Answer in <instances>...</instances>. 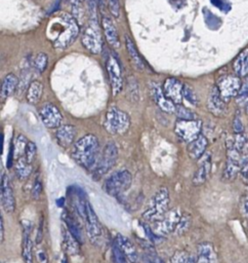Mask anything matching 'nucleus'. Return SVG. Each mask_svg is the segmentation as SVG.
Here are the masks:
<instances>
[{
  "label": "nucleus",
  "instance_id": "39",
  "mask_svg": "<svg viewBox=\"0 0 248 263\" xmlns=\"http://www.w3.org/2000/svg\"><path fill=\"white\" fill-rule=\"evenodd\" d=\"M183 98L184 100H186L187 102H189L191 105L197 106L198 105V98L195 94V92L189 87V86H184V91H183Z\"/></svg>",
  "mask_w": 248,
  "mask_h": 263
},
{
  "label": "nucleus",
  "instance_id": "50",
  "mask_svg": "<svg viewBox=\"0 0 248 263\" xmlns=\"http://www.w3.org/2000/svg\"><path fill=\"white\" fill-rule=\"evenodd\" d=\"M37 258L39 259V261L41 263H47V255H46V253L44 251L37 253Z\"/></svg>",
  "mask_w": 248,
  "mask_h": 263
},
{
  "label": "nucleus",
  "instance_id": "35",
  "mask_svg": "<svg viewBox=\"0 0 248 263\" xmlns=\"http://www.w3.org/2000/svg\"><path fill=\"white\" fill-rule=\"evenodd\" d=\"M191 222H192V218L189 214H183L181 217V220L178 224V227L175 231V234L178 236H181L183 234H185L191 227Z\"/></svg>",
  "mask_w": 248,
  "mask_h": 263
},
{
  "label": "nucleus",
  "instance_id": "14",
  "mask_svg": "<svg viewBox=\"0 0 248 263\" xmlns=\"http://www.w3.org/2000/svg\"><path fill=\"white\" fill-rule=\"evenodd\" d=\"M107 71L109 74V79L111 83L112 88V94L113 96H117L123 87V78H122V71L121 67L117 61V59L113 56H109L107 62H106Z\"/></svg>",
  "mask_w": 248,
  "mask_h": 263
},
{
  "label": "nucleus",
  "instance_id": "47",
  "mask_svg": "<svg viewBox=\"0 0 248 263\" xmlns=\"http://www.w3.org/2000/svg\"><path fill=\"white\" fill-rule=\"evenodd\" d=\"M142 227L144 228L145 233L147 234V237L149 238V240H150L152 243H155L159 237L156 236V234L154 233V231L149 227V225H148L147 223H142Z\"/></svg>",
  "mask_w": 248,
  "mask_h": 263
},
{
  "label": "nucleus",
  "instance_id": "48",
  "mask_svg": "<svg viewBox=\"0 0 248 263\" xmlns=\"http://www.w3.org/2000/svg\"><path fill=\"white\" fill-rule=\"evenodd\" d=\"M44 238V216H41L40 222H39V228L37 230V235H36V243L40 244Z\"/></svg>",
  "mask_w": 248,
  "mask_h": 263
},
{
  "label": "nucleus",
  "instance_id": "6",
  "mask_svg": "<svg viewBox=\"0 0 248 263\" xmlns=\"http://www.w3.org/2000/svg\"><path fill=\"white\" fill-rule=\"evenodd\" d=\"M82 45L92 54H100L103 49V39L97 18L90 21L81 39Z\"/></svg>",
  "mask_w": 248,
  "mask_h": 263
},
{
  "label": "nucleus",
  "instance_id": "44",
  "mask_svg": "<svg viewBox=\"0 0 248 263\" xmlns=\"http://www.w3.org/2000/svg\"><path fill=\"white\" fill-rule=\"evenodd\" d=\"M108 6L111 14L118 18L120 15V0H108Z\"/></svg>",
  "mask_w": 248,
  "mask_h": 263
},
{
  "label": "nucleus",
  "instance_id": "1",
  "mask_svg": "<svg viewBox=\"0 0 248 263\" xmlns=\"http://www.w3.org/2000/svg\"><path fill=\"white\" fill-rule=\"evenodd\" d=\"M47 34L55 49L65 50L76 41L79 25L72 15L59 12L51 19Z\"/></svg>",
  "mask_w": 248,
  "mask_h": 263
},
{
  "label": "nucleus",
  "instance_id": "34",
  "mask_svg": "<svg viewBox=\"0 0 248 263\" xmlns=\"http://www.w3.org/2000/svg\"><path fill=\"white\" fill-rule=\"evenodd\" d=\"M175 114L178 117V120H183V121H194L197 120V116L194 114L193 111L187 109L186 107L182 105H178L176 107V112Z\"/></svg>",
  "mask_w": 248,
  "mask_h": 263
},
{
  "label": "nucleus",
  "instance_id": "31",
  "mask_svg": "<svg viewBox=\"0 0 248 263\" xmlns=\"http://www.w3.org/2000/svg\"><path fill=\"white\" fill-rule=\"evenodd\" d=\"M22 256L25 263H33V243L30 238V234H24Z\"/></svg>",
  "mask_w": 248,
  "mask_h": 263
},
{
  "label": "nucleus",
  "instance_id": "2",
  "mask_svg": "<svg viewBox=\"0 0 248 263\" xmlns=\"http://www.w3.org/2000/svg\"><path fill=\"white\" fill-rule=\"evenodd\" d=\"M71 156L80 167L87 170L92 169L97 165L100 158L99 139L93 134L80 138L73 145Z\"/></svg>",
  "mask_w": 248,
  "mask_h": 263
},
{
  "label": "nucleus",
  "instance_id": "15",
  "mask_svg": "<svg viewBox=\"0 0 248 263\" xmlns=\"http://www.w3.org/2000/svg\"><path fill=\"white\" fill-rule=\"evenodd\" d=\"M0 196H2V205L4 210L8 214L14 213L16 209V199L10 178L7 174H3L2 176V190H0Z\"/></svg>",
  "mask_w": 248,
  "mask_h": 263
},
{
  "label": "nucleus",
  "instance_id": "51",
  "mask_svg": "<svg viewBox=\"0 0 248 263\" xmlns=\"http://www.w3.org/2000/svg\"><path fill=\"white\" fill-rule=\"evenodd\" d=\"M0 228H2V232H0V239H2V243H3L5 240V225H4L3 217L0 218Z\"/></svg>",
  "mask_w": 248,
  "mask_h": 263
},
{
  "label": "nucleus",
  "instance_id": "3",
  "mask_svg": "<svg viewBox=\"0 0 248 263\" xmlns=\"http://www.w3.org/2000/svg\"><path fill=\"white\" fill-rule=\"evenodd\" d=\"M171 203L170 192L167 187H161V189L152 197L147 209L144 211L142 218L145 221H153L156 222L161 217H163L169 211Z\"/></svg>",
  "mask_w": 248,
  "mask_h": 263
},
{
  "label": "nucleus",
  "instance_id": "17",
  "mask_svg": "<svg viewBox=\"0 0 248 263\" xmlns=\"http://www.w3.org/2000/svg\"><path fill=\"white\" fill-rule=\"evenodd\" d=\"M213 168L212 155L206 153L199 161H198V169L193 176V184L195 186H200L204 184L211 176Z\"/></svg>",
  "mask_w": 248,
  "mask_h": 263
},
{
  "label": "nucleus",
  "instance_id": "8",
  "mask_svg": "<svg viewBox=\"0 0 248 263\" xmlns=\"http://www.w3.org/2000/svg\"><path fill=\"white\" fill-rule=\"evenodd\" d=\"M226 147H227V162H226L225 170L223 172V180L232 181L238 176V174H240L242 155L235 147L233 139H229L226 141Z\"/></svg>",
  "mask_w": 248,
  "mask_h": 263
},
{
  "label": "nucleus",
  "instance_id": "24",
  "mask_svg": "<svg viewBox=\"0 0 248 263\" xmlns=\"http://www.w3.org/2000/svg\"><path fill=\"white\" fill-rule=\"evenodd\" d=\"M102 24H103V28H104L106 41L108 42V44L114 49L120 48L119 35H118L117 29H116L114 23L112 22V20L110 18L105 17V18H103Z\"/></svg>",
  "mask_w": 248,
  "mask_h": 263
},
{
  "label": "nucleus",
  "instance_id": "30",
  "mask_svg": "<svg viewBox=\"0 0 248 263\" xmlns=\"http://www.w3.org/2000/svg\"><path fill=\"white\" fill-rule=\"evenodd\" d=\"M64 247L65 250L71 255H76L79 253V242L68 230H64Z\"/></svg>",
  "mask_w": 248,
  "mask_h": 263
},
{
  "label": "nucleus",
  "instance_id": "18",
  "mask_svg": "<svg viewBox=\"0 0 248 263\" xmlns=\"http://www.w3.org/2000/svg\"><path fill=\"white\" fill-rule=\"evenodd\" d=\"M150 91L154 102L158 105V107L167 114H175L176 112V105L167 98L163 89L157 83L150 84Z\"/></svg>",
  "mask_w": 248,
  "mask_h": 263
},
{
  "label": "nucleus",
  "instance_id": "27",
  "mask_svg": "<svg viewBox=\"0 0 248 263\" xmlns=\"http://www.w3.org/2000/svg\"><path fill=\"white\" fill-rule=\"evenodd\" d=\"M44 94V85L39 81H34L29 85L26 98L30 104H37L40 102Z\"/></svg>",
  "mask_w": 248,
  "mask_h": 263
},
{
  "label": "nucleus",
  "instance_id": "23",
  "mask_svg": "<svg viewBox=\"0 0 248 263\" xmlns=\"http://www.w3.org/2000/svg\"><path fill=\"white\" fill-rule=\"evenodd\" d=\"M196 263H218L217 254L213 244L203 242L198 245Z\"/></svg>",
  "mask_w": 248,
  "mask_h": 263
},
{
  "label": "nucleus",
  "instance_id": "43",
  "mask_svg": "<svg viewBox=\"0 0 248 263\" xmlns=\"http://www.w3.org/2000/svg\"><path fill=\"white\" fill-rule=\"evenodd\" d=\"M240 211L243 218L248 221V194L243 195L240 200Z\"/></svg>",
  "mask_w": 248,
  "mask_h": 263
},
{
  "label": "nucleus",
  "instance_id": "10",
  "mask_svg": "<svg viewBox=\"0 0 248 263\" xmlns=\"http://www.w3.org/2000/svg\"><path fill=\"white\" fill-rule=\"evenodd\" d=\"M217 87L222 97L225 99L226 102H228L232 98L238 97L242 88V82L237 75L228 74L219 80Z\"/></svg>",
  "mask_w": 248,
  "mask_h": 263
},
{
  "label": "nucleus",
  "instance_id": "16",
  "mask_svg": "<svg viewBox=\"0 0 248 263\" xmlns=\"http://www.w3.org/2000/svg\"><path fill=\"white\" fill-rule=\"evenodd\" d=\"M162 89L167 98L171 100L176 106L182 105V102L184 100L183 98L184 85L180 81L174 78L168 79L164 82Z\"/></svg>",
  "mask_w": 248,
  "mask_h": 263
},
{
  "label": "nucleus",
  "instance_id": "11",
  "mask_svg": "<svg viewBox=\"0 0 248 263\" xmlns=\"http://www.w3.org/2000/svg\"><path fill=\"white\" fill-rule=\"evenodd\" d=\"M118 159V149L114 142H108L105 146L102 156L97 163L96 172L99 176L108 173L116 164Z\"/></svg>",
  "mask_w": 248,
  "mask_h": 263
},
{
  "label": "nucleus",
  "instance_id": "12",
  "mask_svg": "<svg viewBox=\"0 0 248 263\" xmlns=\"http://www.w3.org/2000/svg\"><path fill=\"white\" fill-rule=\"evenodd\" d=\"M39 117L41 122L49 129H59L63 126V116L61 111L52 103H46L39 108Z\"/></svg>",
  "mask_w": 248,
  "mask_h": 263
},
{
  "label": "nucleus",
  "instance_id": "25",
  "mask_svg": "<svg viewBox=\"0 0 248 263\" xmlns=\"http://www.w3.org/2000/svg\"><path fill=\"white\" fill-rule=\"evenodd\" d=\"M18 85H19V79L14 73H10L7 75L2 86V92H0L2 103L6 102V100L15 93V91L18 88Z\"/></svg>",
  "mask_w": 248,
  "mask_h": 263
},
{
  "label": "nucleus",
  "instance_id": "26",
  "mask_svg": "<svg viewBox=\"0 0 248 263\" xmlns=\"http://www.w3.org/2000/svg\"><path fill=\"white\" fill-rule=\"evenodd\" d=\"M233 69L237 77L244 79L248 75V49L243 51L234 61Z\"/></svg>",
  "mask_w": 248,
  "mask_h": 263
},
{
  "label": "nucleus",
  "instance_id": "55",
  "mask_svg": "<svg viewBox=\"0 0 248 263\" xmlns=\"http://www.w3.org/2000/svg\"><path fill=\"white\" fill-rule=\"evenodd\" d=\"M81 2H85V0H81Z\"/></svg>",
  "mask_w": 248,
  "mask_h": 263
},
{
  "label": "nucleus",
  "instance_id": "32",
  "mask_svg": "<svg viewBox=\"0 0 248 263\" xmlns=\"http://www.w3.org/2000/svg\"><path fill=\"white\" fill-rule=\"evenodd\" d=\"M28 141L25 136L20 135L17 138L16 144L14 145V154H15V160H19L21 158H24L25 156V150L27 147Z\"/></svg>",
  "mask_w": 248,
  "mask_h": 263
},
{
  "label": "nucleus",
  "instance_id": "33",
  "mask_svg": "<svg viewBox=\"0 0 248 263\" xmlns=\"http://www.w3.org/2000/svg\"><path fill=\"white\" fill-rule=\"evenodd\" d=\"M234 145L237 148L238 152L244 156L248 154V138L244 134H238L235 135V138L233 139Z\"/></svg>",
  "mask_w": 248,
  "mask_h": 263
},
{
  "label": "nucleus",
  "instance_id": "19",
  "mask_svg": "<svg viewBox=\"0 0 248 263\" xmlns=\"http://www.w3.org/2000/svg\"><path fill=\"white\" fill-rule=\"evenodd\" d=\"M208 109L212 115H214L217 118H221L225 115L226 108H227V102L220 94V91L218 87H214L209 95L208 98Z\"/></svg>",
  "mask_w": 248,
  "mask_h": 263
},
{
  "label": "nucleus",
  "instance_id": "22",
  "mask_svg": "<svg viewBox=\"0 0 248 263\" xmlns=\"http://www.w3.org/2000/svg\"><path fill=\"white\" fill-rule=\"evenodd\" d=\"M76 137V129L71 125H63L57 129L56 139L58 144L63 148H69L74 143Z\"/></svg>",
  "mask_w": 248,
  "mask_h": 263
},
{
  "label": "nucleus",
  "instance_id": "42",
  "mask_svg": "<svg viewBox=\"0 0 248 263\" xmlns=\"http://www.w3.org/2000/svg\"><path fill=\"white\" fill-rule=\"evenodd\" d=\"M190 256L186 251H177L172 257V263H189Z\"/></svg>",
  "mask_w": 248,
  "mask_h": 263
},
{
  "label": "nucleus",
  "instance_id": "7",
  "mask_svg": "<svg viewBox=\"0 0 248 263\" xmlns=\"http://www.w3.org/2000/svg\"><path fill=\"white\" fill-rule=\"evenodd\" d=\"M182 213L179 209H172L165 213L163 217L154 222L153 231L159 238L167 237L172 233H175L178 224L181 220Z\"/></svg>",
  "mask_w": 248,
  "mask_h": 263
},
{
  "label": "nucleus",
  "instance_id": "45",
  "mask_svg": "<svg viewBox=\"0 0 248 263\" xmlns=\"http://www.w3.org/2000/svg\"><path fill=\"white\" fill-rule=\"evenodd\" d=\"M41 193H43V183H41L40 179L36 178L32 189V197L34 198V200H38L40 198Z\"/></svg>",
  "mask_w": 248,
  "mask_h": 263
},
{
  "label": "nucleus",
  "instance_id": "36",
  "mask_svg": "<svg viewBox=\"0 0 248 263\" xmlns=\"http://www.w3.org/2000/svg\"><path fill=\"white\" fill-rule=\"evenodd\" d=\"M48 62H49L48 55L45 53H39L34 60V68L39 73H44L48 67Z\"/></svg>",
  "mask_w": 248,
  "mask_h": 263
},
{
  "label": "nucleus",
  "instance_id": "21",
  "mask_svg": "<svg viewBox=\"0 0 248 263\" xmlns=\"http://www.w3.org/2000/svg\"><path fill=\"white\" fill-rule=\"evenodd\" d=\"M208 146V138L203 135H199L194 141L188 144V155L192 160L199 161L206 154Z\"/></svg>",
  "mask_w": 248,
  "mask_h": 263
},
{
  "label": "nucleus",
  "instance_id": "29",
  "mask_svg": "<svg viewBox=\"0 0 248 263\" xmlns=\"http://www.w3.org/2000/svg\"><path fill=\"white\" fill-rule=\"evenodd\" d=\"M15 172H16L17 177L20 180H22V181L27 180L32 173V165H30L25 160V158H21V159L17 160V162H16Z\"/></svg>",
  "mask_w": 248,
  "mask_h": 263
},
{
  "label": "nucleus",
  "instance_id": "20",
  "mask_svg": "<svg viewBox=\"0 0 248 263\" xmlns=\"http://www.w3.org/2000/svg\"><path fill=\"white\" fill-rule=\"evenodd\" d=\"M115 243L131 263H140L139 252L134 243L129 238L122 235H117Z\"/></svg>",
  "mask_w": 248,
  "mask_h": 263
},
{
  "label": "nucleus",
  "instance_id": "46",
  "mask_svg": "<svg viewBox=\"0 0 248 263\" xmlns=\"http://www.w3.org/2000/svg\"><path fill=\"white\" fill-rule=\"evenodd\" d=\"M233 131H234L235 135L243 134V132H244V126H243L242 121L240 120V118L238 116H236L234 118V121H233Z\"/></svg>",
  "mask_w": 248,
  "mask_h": 263
},
{
  "label": "nucleus",
  "instance_id": "4",
  "mask_svg": "<svg viewBox=\"0 0 248 263\" xmlns=\"http://www.w3.org/2000/svg\"><path fill=\"white\" fill-rule=\"evenodd\" d=\"M104 127L110 134L123 135L131 127V119L126 112L112 106L107 111Z\"/></svg>",
  "mask_w": 248,
  "mask_h": 263
},
{
  "label": "nucleus",
  "instance_id": "38",
  "mask_svg": "<svg viewBox=\"0 0 248 263\" xmlns=\"http://www.w3.org/2000/svg\"><path fill=\"white\" fill-rule=\"evenodd\" d=\"M36 155H37V147L35 145L34 142H31L29 141L28 144H27V147H26V150H25V160L30 164L32 165V163L34 162L35 158H36Z\"/></svg>",
  "mask_w": 248,
  "mask_h": 263
},
{
  "label": "nucleus",
  "instance_id": "49",
  "mask_svg": "<svg viewBox=\"0 0 248 263\" xmlns=\"http://www.w3.org/2000/svg\"><path fill=\"white\" fill-rule=\"evenodd\" d=\"M238 98L239 99H246L248 98V84H244L242 85V88H241V91L238 95Z\"/></svg>",
  "mask_w": 248,
  "mask_h": 263
},
{
  "label": "nucleus",
  "instance_id": "54",
  "mask_svg": "<svg viewBox=\"0 0 248 263\" xmlns=\"http://www.w3.org/2000/svg\"><path fill=\"white\" fill-rule=\"evenodd\" d=\"M146 263H154L151 259H149L148 257H146Z\"/></svg>",
  "mask_w": 248,
  "mask_h": 263
},
{
  "label": "nucleus",
  "instance_id": "53",
  "mask_svg": "<svg viewBox=\"0 0 248 263\" xmlns=\"http://www.w3.org/2000/svg\"><path fill=\"white\" fill-rule=\"evenodd\" d=\"M244 109H245V114H246V116L248 117V101L246 102V104H245V107H244Z\"/></svg>",
  "mask_w": 248,
  "mask_h": 263
},
{
  "label": "nucleus",
  "instance_id": "28",
  "mask_svg": "<svg viewBox=\"0 0 248 263\" xmlns=\"http://www.w3.org/2000/svg\"><path fill=\"white\" fill-rule=\"evenodd\" d=\"M126 45H127V49H128V52L130 54V57H131L134 65L136 66V68H138L140 70H144L145 69V63L143 62L141 56L139 55V53H138V51L135 47L134 42L132 41V39L129 35L126 36Z\"/></svg>",
  "mask_w": 248,
  "mask_h": 263
},
{
  "label": "nucleus",
  "instance_id": "40",
  "mask_svg": "<svg viewBox=\"0 0 248 263\" xmlns=\"http://www.w3.org/2000/svg\"><path fill=\"white\" fill-rule=\"evenodd\" d=\"M112 257H113L114 263H129L130 262L115 242H114V245L112 248Z\"/></svg>",
  "mask_w": 248,
  "mask_h": 263
},
{
  "label": "nucleus",
  "instance_id": "13",
  "mask_svg": "<svg viewBox=\"0 0 248 263\" xmlns=\"http://www.w3.org/2000/svg\"><path fill=\"white\" fill-rule=\"evenodd\" d=\"M85 221L87 225V232L90 237V241L94 245H98L102 240L103 230L94 208L89 202L87 203V213H86Z\"/></svg>",
  "mask_w": 248,
  "mask_h": 263
},
{
  "label": "nucleus",
  "instance_id": "41",
  "mask_svg": "<svg viewBox=\"0 0 248 263\" xmlns=\"http://www.w3.org/2000/svg\"><path fill=\"white\" fill-rule=\"evenodd\" d=\"M240 175L243 182L248 187V154L242 156L241 165H240Z\"/></svg>",
  "mask_w": 248,
  "mask_h": 263
},
{
  "label": "nucleus",
  "instance_id": "37",
  "mask_svg": "<svg viewBox=\"0 0 248 263\" xmlns=\"http://www.w3.org/2000/svg\"><path fill=\"white\" fill-rule=\"evenodd\" d=\"M66 224H67V228H68V231L73 235V237L79 242V243H82V236H81V232L79 230V228L77 227V224L69 217V216H65L64 218Z\"/></svg>",
  "mask_w": 248,
  "mask_h": 263
},
{
  "label": "nucleus",
  "instance_id": "52",
  "mask_svg": "<svg viewBox=\"0 0 248 263\" xmlns=\"http://www.w3.org/2000/svg\"><path fill=\"white\" fill-rule=\"evenodd\" d=\"M57 203H58V206H59V207H63V206H64V198H61L60 200H58Z\"/></svg>",
  "mask_w": 248,
  "mask_h": 263
},
{
  "label": "nucleus",
  "instance_id": "5",
  "mask_svg": "<svg viewBox=\"0 0 248 263\" xmlns=\"http://www.w3.org/2000/svg\"><path fill=\"white\" fill-rule=\"evenodd\" d=\"M133 176L128 170H120L112 174L104 183V191L113 197H119L126 193L132 185Z\"/></svg>",
  "mask_w": 248,
  "mask_h": 263
},
{
  "label": "nucleus",
  "instance_id": "9",
  "mask_svg": "<svg viewBox=\"0 0 248 263\" xmlns=\"http://www.w3.org/2000/svg\"><path fill=\"white\" fill-rule=\"evenodd\" d=\"M201 129L202 122L198 119L194 121L178 120L175 125V132L178 137L188 144L201 135Z\"/></svg>",
  "mask_w": 248,
  "mask_h": 263
}]
</instances>
